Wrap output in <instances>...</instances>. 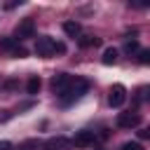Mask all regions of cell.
<instances>
[{"label": "cell", "instance_id": "1", "mask_svg": "<svg viewBox=\"0 0 150 150\" xmlns=\"http://www.w3.org/2000/svg\"><path fill=\"white\" fill-rule=\"evenodd\" d=\"M87 89H89V82H87V80H70V84L59 94L61 105H70V103H73V101H77Z\"/></svg>", "mask_w": 150, "mask_h": 150}, {"label": "cell", "instance_id": "2", "mask_svg": "<svg viewBox=\"0 0 150 150\" xmlns=\"http://www.w3.org/2000/svg\"><path fill=\"white\" fill-rule=\"evenodd\" d=\"M33 33H35V21H33V16H26V19H21V21L16 23V28H14V40L19 42V40L33 38Z\"/></svg>", "mask_w": 150, "mask_h": 150}, {"label": "cell", "instance_id": "3", "mask_svg": "<svg viewBox=\"0 0 150 150\" xmlns=\"http://www.w3.org/2000/svg\"><path fill=\"white\" fill-rule=\"evenodd\" d=\"M54 52H56V40H52L49 35L38 38V42H35V54L38 56H52Z\"/></svg>", "mask_w": 150, "mask_h": 150}, {"label": "cell", "instance_id": "4", "mask_svg": "<svg viewBox=\"0 0 150 150\" xmlns=\"http://www.w3.org/2000/svg\"><path fill=\"white\" fill-rule=\"evenodd\" d=\"M141 124V115L138 112H120L117 115V127L120 129H134Z\"/></svg>", "mask_w": 150, "mask_h": 150}, {"label": "cell", "instance_id": "5", "mask_svg": "<svg viewBox=\"0 0 150 150\" xmlns=\"http://www.w3.org/2000/svg\"><path fill=\"white\" fill-rule=\"evenodd\" d=\"M124 98H127V89H124V84H112V87H110L108 103H110L112 108H120V105L124 103Z\"/></svg>", "mask_w": 150, "mask_h": 150}, {"label": "cell", "instance_id": "6", "mask_svg": "<svg viewBox=\"0 0 150 150\" xmlns=\"http://www.w3.org/2000/svg\"><path fill=\"white\" fill-rule=\"evenodd\" d=\"M94 141H96L94 131H77L73 136L70 145H75V148H89V145H94Z\"/></svg>", "mask_w": 150, "mask_h": 150}, {"label": "cell", "instance_id": "7", "mask_svg": "<svg viewBox=\"0 0 150 150\" xmlns=\"http://www.w3.org/2000/svg\"><path fill=\"white\" fill-rule=\"evenodd\" d=\"M42 150H70V141L66 136H54V138L45 141Z\"/></svg>", "mask_w": 150, "mask_h": 150}, {"label": "cell", "instance_id": "8", "mask_svg": "<svg viewBox=\"0 0 150 150\" xmlns=\"http://www.w3.org/2000/svg\"><path fill=\"white\" fill-rule=\"evenodd\" d=\"M70 80H73V77H70V75H66V73H61V75H54V80H52V87H54V91H59V94H61V91H63V89L70 84Z\"/></svg>", "mask_w": 150, "mask_h": 150}, {"label": "cell", "instance_id": "9", "mask_svg": "<svg viewBox=\"0 0 150 150\" xmlns=\"http://www.w3.org/2000/svg\"><path fill=\"white\" fill-rule=\"evenodd\" d=\"M63 33H66L68 38H77V35L82 33V26H80L77 21H66V23H63Z\"/></svg>", "mask_w": 150, "mask_h": 150}, {"label": "cell", "instance_id": "10", "mask_svg": "<svg viewBox=\"0 0 150 150\" xmlns=\"http://www.w3.org/2000/svg\"><path fill=\"white\" fill-rule=\"evenodd\" d=\"M77 42H80V47H96V45H101V38H96V35H82Z\"/></svg>", "mask_w": 150, "mask_h": 150}, {"label": "cell", "instance_id": "11", "mask_svg": "<svg viewBox=\"0 0 150 150\" xmlns=\"http://www.w3.org/2000/svg\"><path fill=\"white\" fill-rule=\"evenodd\" d=\"M101 61H103L105 66H112V63L117 61V49H115V47H108V49L103 52V59H101Z\"/></svg>", "mask_w": 150, "mask_h": 150}, {"label": "cell", "instance_id": "12", "mask_svg": "<svg viewBox=\"0 0 150 150\" xmlns=\"http://www.w3.org/2000/svg\"><path fill=\"white\" fill-rule=\"evenodd\" d=\"M16 45H19V42H16L14 38H0V49H7L9 54L14 52V47H16Z\"/></svg>", "mask_w": 150, "mask_h": 150}, {"label": "cell", "instance_id": "13", "mask_svg": "<svg viewBox=\"0 0 150 150\" xmlns=\"http://www.w3.org/2000/svg\"><path fill=\"white\" fill-rule=\"evenodd\" d=\"M40 87H42V82H40V77H30V80H28V84H26V89H28V94H38V91H40Z\"/></svg>", "mask_w": 150, "mask_h": 150}, {"label": "cell", "instance_id": "14", "mask_svg": "<svg viewBox=\"0 0 150 150\" xmlns=\"http://www.w3.org/2000/svg\"><path fill=\"white\" fill-rule=\"evenodd\" d=\"M9 56H14V59H26V56H28V49H26V47H21V45H16V47H14V52H12Z\"/></svg>", "mask_w": 150, "mask_h": 150}, {"label": "cell", "instance_id": "15", "mask_svg": "<svg viewBox=\"0 0 150 150\" xmlns=\"http://www.w3.org/2000/svg\"><path fill=\"white\" fill-rule=\"evenodd\" d=\"M124 52H127V54H136V52H138V42H136V40L127 42V45H124Z\"/></svg>", "mask_w": 150, "mask_h": 150}, {"label": "cell", "instance_id": "16", "mask_svg": "<svg viewBox=\"0 0 150 150\" xmlns=\"http://www.w3.org/2000/svg\"><path fill=\"white\" fill-rule=\"evenodd\" d=\"M138 61L141 63H150V49H138Z\"/></svg>", "mask_w": 150, "mask_h": 150}, {"label": "cell", "instance_id": "17", "mask_svg": "<svg viewBox=\"0 0 150 150\" xmlns=\"http://www.w3.org/2000/svg\"><path fill=\"white\" fill-rule=\"evenodd\" d=\"M122 150H143V145L136 143V141H127V143L122 145Z\"/></svg>", "mask_w": 150, "mask_h": 150}, {"label": "cell", "instance_id": "18", "mask_svg": "<svg viewBox=\"0 0 150 150\" xmlns=\"http://www.w3.org/2000/svg\"><path fill=\"white\" fill-rule=\"evenodd\" d=\"M38 148V141L33 138V141H26V143H21V148L19 150H35Z\"/></svg>", "mask_w": 150, "mask_h": 150}, {"label": "cell", "instance_id": "19", "mask_svg": "<svg viewBox=\"0 0 150 150\" xmlns=\"http://www.w3.org/2000/svg\"><path fill=\"white\" fill-rule=\"evenodd\" d=\"M16 5H21V0H12V2H7V5H5V9H14Z\"/></svg>", "mask_w": 150, "mask_h": 150}, {"label": "cell", "instance_id": "20", "mask_svg": "<svg viewBox=\"0 0 150 150\" xmlns=\"http://www.w3.org/2000/svg\"><path fill=\"white\" fill-rule=\"evenodd\" d=\"M9 148H12L9 141H0V150H9Z\"/></svg>", "mask_w": 150, "mask_h": 150}, {"label": "cell", "instance_id": "21", "mask_svg": "<svg viewBox=\"0 0 150 150\" xmlns=\"http://www.w3.org/2000/svg\"><path fill=\"white\" fill-rule=\"evenodd\" d=\"M56 52L63 54V52H66V45H63V42H56Z\"/></svg>", "mask_w": 150, "mask_h": 150}, {"label": "cell", "instance_id": "22", "mask_svg": "<svg viewBox=\"0 0 150 150\" xmlns=\"http://www.w3.org/2000/svg\"><path fill=\"white\" fill-rule=\"evenodd\" d=\"M138 136H141V138H148V136H150V129H141Z\"/></svg>", "mask_w": 150, "mask_h": 150}]
</instances>
